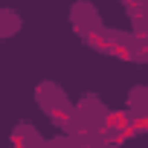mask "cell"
Listing matches in <instances>:
<instances>
[{
  "instance_id": "obj_1",
  "label": "cell",
  "mask_w": 148,
  "mask_h": 148,
  "mask_svg": "<svg viewBox=\"0 0 148 148\" xmlns=\"http://www.w3.org/2000/svg\"><path fill=\"white\" fill-rule=\"evenodd\" d=\"M82 38H84V44H87V47H93V49H102V52H110V44H113V38H108L102 29H87V32H82Z\"/></svg>"
},
{
  "instance_id": "obj_2",
  "label": "cell",
  "mask_w": 148,
  "mask_h": 148,
  "mask_svg": "<svg viewBox=\"0 0 148 148\" xmlns=\"http://www.w3.org/2000/svg\"><path fill=\"white\" fill-rule=\"evenodd\" d=\"M131 125V113H125V110H110V113H105V131H125Z\"/></svg>"
},
{
  "instance_id": "obj_3",
  "label": "cell",
  "mask_w": 148,
  "mask_h": 148,
  "mask_svg": "<svg viewBox=\"0 0 148 148\" xmlns=\"http://www.w3.org/2000/svg\"><path fill=\"white\" fill-rule=\"evenodd\" d=\"M110 55H116L119 61H134V58H136V55H134V49H131L128 44L116 41V38H113V44H110Z\"/></svg>"
},
{
  "instance_id": "obj_4",
  "label": "cell",
  "mask_w": 148,
  "mask_h": 148,
  "mask_svg": "<svg viewBox=\"0 0 148 148\" xmlns=\"http://www.w3.org/2000/svg\"><path fill=\"white\" fill-rule=\"evenodd\" d=\"M47 110H49V116H52L55 122H70V119H73V116H70V110H67V105H61V102L47 105Z\"/></svg>"
},
{
  "instance_id": "obj_5",
  "label": "cell",
  "mask_w": 148,
  "mask_h": 148,
  "mask_svg": "<svg viewBox=\"0 0 148 148\" xmlns=\"http://www.w3.org/2000/svg\"><path fill=\"white\" fill-rule=\"evenodd\" d=\"M128 128H131L134 134H145V131H148V113H145V116H134Z\"/></svg>"
},
{
  "instance_id": "obj_6",
  "label": "cell",
  "mask_w": 148,
  "mask_h": 148,
  "mask_svg": "<svg viewBox=\"0 0 148 148\" xmlns=\"http://www.w3.org/2000/svg\"><path fill=\"white\" fill-rule=\"evenodd\" d=\"M125 9H128V15L134 18V23H142V6H139V3H125Z\"/></svg>"
},
{
  "instance_id": "obj_7",
  "label": "cell",
  "mask_w": 148,
  "mask_h": 148,
  "mask_svg": "<svg viewBox=\"0 0 148 148\" xmlns=\"http://www.w3.org/2000/svg\"><path fill=\"white\" fill-rule=\"evenodd\" d=\"M82 148H93V145H90V142H84V145H82Z\"/></svg>"
},
{
  "instance_id": "obj_8",
  "label": "cell",
  "mask_w": 148,
  "mask_h": 148,
  "mask_svg": "<svg viewBox=\"0 0 148 148\" xmlns=\"http://www.w3.org/2000/svg\"><path fill=\"white\" fill-rule=\"evenodd\" d=\"M23 148H26V145H23Z\"/></svg>"
}]
</instances>
